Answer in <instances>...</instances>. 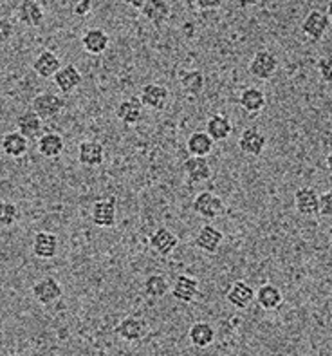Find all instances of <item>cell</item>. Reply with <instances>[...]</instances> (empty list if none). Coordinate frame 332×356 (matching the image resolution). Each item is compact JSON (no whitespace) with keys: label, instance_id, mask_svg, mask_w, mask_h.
I'll use <instances>...</instances> for the list:
<instances>
[{"label":"cell","instance_id":"obj_29","mask_svg":"<svg viewBox=\"0 0 332 356\" xmlns=\"http://www.w3.org/2000/svg\"><path fill=\"white\" fill-rule=\"evenodd\" d=\"M4 154H8L9 158H22L26 156L27 149H29V140H26L20 132H8V134L2 138V143H0Z\"/></svg>","mask_w":332,"mask_h":356},{"label":"cell","instance_id":"obj_22","mask_svg":"<svg viewBox=\"0 0 332 356\" xmlns=\"http://www.w3.org/2000/svg\"><path fill=\"white\" fill-rule=\"evenodd\" d=\"M36 149L47 159L60 158L63 154V149H65V140L60 134H56V132H47V134L38 138Z\"/></svg>","mask_w":332,"mask_h":356},{"label":"cell","instance_id":"obj_14","mask_svg":"<svg viewBox=\"0 0 332 356\" xmlns=\"http://www.w3.org/2000/svg\"><path fill=\"white\" fill-rule=\"evenodd\" d=\"M228 302L237 309H247L255 300V289L251 286L244 282V280H237L229 286L228 293H226Z\"/></svg>","mask_w":332,"mask_h":356},{"label":"cell","instance_id":"obj_16","mask_svg":"<svg viewBox=\"0 0 332 356\" xmlns=\"http://www.w3.org/2000/svg\"><path fill=\"white\" fill-rule=\"evenodd\" d=\"M58 235L53 232H38L33 239V253L38 259H53L58 253Z\"/></svg>","mask_w":332,"mask_h":356},{"label":"cell","instance_id":"obj_38","mask_svg":"<svg viewBox=\"0 0 332 356\" xmlns=\"http://www.w3.org/2000/svg\"><path fill=\"white\" fill-rule=\"evenodd\" d=\"M92 11V2L90 0H81V2H76L74 4V9H72V13L76 15V17H87Z\"/></svg>","mask_w":332,"mask_h":356},{"label":"cell","instance_id":"obj_26","mask_svg":"<svg viewBox=\"0 0 332 356\" xmlns=\"http://www.w3.org/2000/svg\"><path fill=\"white\" fill-rule=\"evenodd\" d=\"M62 69V62L51 51H42L33 62V71L40 78H54V74Z\"/></svg>","mask_w":332,"mask_h":356},{"label":"cell","instance_id":"obj_27","mask_svg":"<svg viewBox=\"0 0 332 356\" xmlns=\"http://www.w3.org/2000/svg\"><path fill=\"white\" fill-rule=\"evenodd\" d=\"M190 342L199 349H206L210 348L211 343L215 342V327L208 322H195V324L190 327Z\"/></svg>","mask_w":332,"mask_h":356},{"label":"cell","instance_id":"obj_36","mask_svg":"<svg viewBox=\"0 0 332 356\" xmlns=\"http://www.w3.org/2000/svg\"><path fill=\"white\" fill-rule=\"evenodd\" d=\"M319 213L325 217H332V190L319 195Z\"/></svg>","mask_w":332,"mask_h":356},{"label":"cell","instance_id":"obj_8","mask_svg":"<svg viewBox=\"0 0 332 356\" xmlns=\"http://www.w3.org/2000/svg\"><path fill=\"white\" fill-rule=\"evenodd\" d=\"M329 24H331V20H329L327 15H325L324 11L315 9V11H310V13L307 15L304 24H301V31H304V35H306L307 38H310L313 42H318L322 40L325 36V33L329 31Z\"/></svg>","mask_w":332,"mask_h":356},{"label":"cell","instance_id":"obj_12","mask_svg":"<svg viewBox=\"0 0 332 356\" xmlns=\"http://www.w3.org/2000/svg\"><path fill=\"white\" fill-rule=\"evenodd\" d=\"M294 208L301 216H316L319 213V195L310 186H301L294 192Z\"/></svg>","mask_w":332,"mask_h":356},{"label":"cell","instance_id":"obj_31","mask_svg":"<svg viewBox=\"0 0 332 356\" xmlns=\"http://www.w3.org/2000/svg\"><path fill=\"white\" fill-rule=\"evenodd\" d=\"M42 127L44 123L33 111H26L17 118V132H20L26 140H33L36 136H40Z\"/></svg>","mask_w":332,"mask_h":356},{"label":"cell","instance_id":"obj_9","mask_svg":"<svg viewBox=\"0 0 332 356\" xmlns=\"http://www.w3.org/2000/svg\"><path fill=\"white\" fill-rule=\"evenodd\" d=\"M78 161L83 167H99L105 161L103 145L94 140H85L78 145Z\"/></svg>","mask_w":332,"mask_h":356},{"label":"cell","instance_id":"obj_32","mask_svg":"<svg viewBox=\"0 0 332 356\" xmlns=\"http://www.w3.org/2000/svg\"><path fill=\"white\" fill-rule=\"evenodd\" d=\"M143 291L150 298H163L170 291V282H168L165 275L153 273V275H149L147 280H144Z\"/></svg>","mask_w":332,"mask_h":356},{"label":"cell","instance_id":"obj_6","mask_svg":"<svg viewBox=\"0 0 332 356\" xmlns=\"http://www.w3.org/2000/svg\"><path fill=\"white\" fill-rule=\"evenodd\" d=\"M265 147H267V138L255 127L244 129L240 138H238V149L242 150V154H246V156L258 158V156H262Z\"/></svg>","mask_w":332,"mask_h":356},{"label":"cell","instance_id":"obj_33","mask_svg":"<svg viewBox=\"0 0 332 356\" xmlns=\"http://www.w3.org/2000/svg\"><path fill=\"white\" fill-rule=\"evenodd\" d=\"M181 89L188 96H199L204 89V76L201 71H186L181 74Z\"/></svg>","mask_w":332,"mask_h":356},{"label":"cell","instance_id":"obj_35","mask_svg":"<svg viewBox=\"0 0 332 356\" xmlns=\"http://www.w3.org/2000/svg\"><path fill=\"white\" fill-rule=\"evenodd\" d=\"M316 69H318L319 78L325 81V83H332V54H325L316 63Z\"/></svg>","mask_w":332,"mask_h":356},{"label":"cell","instance_id":"obj_40","mask_svg":"<svg viewBox=\"0 0 332 356\" xmlns=\"http://www.w3.org/2000/svg\"><path fill=\"white\" fill-rule=\"evenodd\" d=\"M325 165H327L329 172H331V174H332V152L327 154V158H325Z\"/></svg>","mask_w":332,"mask_h":356},{"label":"cell","instance_id":"obj_25","mask_svg":"<svg viewBox=\"0 0 332 356\" xmlns=\"http://www.w3.org/2000/svg\"><path fill=\"white\" fill-rule=\"evenodd\" d=\"M238 104H240V107L247 114H256L264 111L267 99H265V92L262 89H258V87H247L238 96Z\"/></svg>","mask_w":332,"mask_h":356},{"label":"cell","instance_id":"obj_1","mask_svg":"<svg viewBox=\"0 0 332 356\" xmlns=\"http://www.w3.org/2000/svg\"><path fill=\"white\" fill-rule=\"evenodd\" d=\"M90 221L94 222V226H98V228H114L117 221L116 199H98L90 210Z\"/></svg>","mask_w":332,"mask_h":356},{"label":"cell","instance_id":"obj_19","mask_svg":"<svg viewBox=\"0 0 332 356\" xmlns=\"http://www.w3.org/2000/svg\"><path fill=\"white\" fill-rule=\"evenodd\" d=\"M222 241H224V234L219 228H215V226L206 225L199 230L197 237H195V246L202 250V252L215 253L220 248Z\"/></svg>","mask_w":332,"mask_h":356},{"label":"cell","instance_id":"obj_21","mask_svg":"<svg viewBox=\"0 0 332 356\" xmlns=\"http://www.w3.org/2000/svg\"><path fill=\"white\" fill-rule=\"evenodd\" d=\"M255 300L265 312H274L282 306L283 293L274 284H262L255 291Z\"/></svg>","mask_w":332,"mask_h":356},{"label":"cell","instance_id":"obj_7","mask_svg":"<svg viewBox=\"0 0 332 356\" xmlns=\"http://www.w3.org/2000/svg\"><path fill=\"white\" fill-rule=\"evenodd\" d=\"M279 69V58L271 51H258L249 63V72L258 80H269Z\"/></svg>","mask_w":332,"mask_h":356},{"label":"cell","instance_id":"obj_37","mask_svg":"<svg viewBox=\"0 0 332 356\" xmlns=\"http://www.w3.org/2000/svg\"><path fill=\"white\" fill-rule=\"evenodd\" d=\"M13 33H15L13 24L9 22L8 18L0 17V44H6V42L13 36Z\"/></svg>","mask_w":332,"mask_h":356},{"label":"cell","instance_id":"obj_23","mask_svg":"<svg viewBox=\"0 0 332 356\" xmlns=\"http://www.w3.org/2000/svg\"><path fill=\"white\" fill-rule=\"evenodd\" d=\"M18 20L27 27H40L45 20L44 8H42L40 2H35V0H26L20 4L17 13Z\"/></svg>","mask_w":332,"mask_h":356},{"label":"cell","instance_id":"obj_10","mask_svg":"<svg viewBox=\"0 0 332 356\" xmlns=\"http://www.w3.org/2000/svg\"><path fill=\"white\" fill-rule=\"evenodd\" d=\"M168 98H170V90L161 83H147L141 89V104L143 107H149L152 111H163L168 104Z\"/></svg>","mask_w":332,"mask_h":356},{"label":"cell","instance_id":"obj_5","mask_svg":"<svg viewBox=\"0 0 332 356\" xmlns=\"http://www.w3.org/2000/svg\"><path fill=\"white\" fill-rule=\"evenodd\" d=\"M193 210L208 221H213L224 212V203L219 195L211 194V192H201L193 201Z\"/></svg>","mask_w":332,"mask_h":356},{"label":"cell","instance_id":"obj_11","mask_svg":"<svg viewBox=\"0 0 332 356\" xmlns=\"http://www.w3.org/2000/svg\"><path fill=\"white\" fill-rule=\"evenodd\" d=\"M149 244H150V248L158 253V255H161V257H168V255H172V252L177 248L179 239H177V235H175L174 232L168 230V228H163L161 226V228H158V230L150 235Z\"/></svg>","mask_w":332,"mask_h":356},{"label":"cell","instance_id":"obj_2","mask_svg":"<svg viewBox=\"0 0 332 356\" xmlns=\"http://www.w3.org/2000/svg\"><path fill=\"white\" fill-rule=\"evenodd\" d=\"M63 105H65V99L62 96L53 95V92H42L33 99V113L40 118L42 122L53 120L62 113Z\"/></svg>","mask_w":332,"mask_h":356},{"label":"cell","instance_id":"obj_18","mask_svg":"<svg viewBox=\"0 0 332 356\" xmlns=\"http://www.w3.org/2000/svg\"><path fill=\"white\" fill-rule=\"evenodd\" d=\"M108 33L101 27H90L81 36V45L89 54H101L108 49Z\"/></svg>","mask_w":332,"mask_h":356},{"label":"cell","instance_id":"obj_15","mask_svg":"<svg viewBox=\"0 0 332 356\" xmlns=\"http://www.w3.org/2000/svg\"><path fill=\"white\" fill-rule=\"evenodd\" d=\"M172 297L183 304H190L195 300L199 293V282L190 275H179L172 284Z\"/></svg>","mask_w":332,"mask_h":356},{"label":"cell","instance_id":"obj_4","mask_svg":"<svg viewBox=\"0 0 332 356\" xmlns=\"http://www.w3.org/2000/svg\"><path fill=\"white\" fill-rule=\"evenodd\" d=\"M116 333L117 337H122L125 342H140V340L144 339V334L149 333V324H147V321H144L143 316L128 315L117 324Z\"/></svg>","mask_w":332,"mask_h":356},{"label":"cell","instance_id":"obj_20","mask_svg":"<svg viewBox=\"0 0 332 356\" xmlns=\"http://www.w3.org/2000/svg\"><path fill=\"white\" fill-rule=\"evenodd\" d=\"M206 134L215 143L217 141L228 140L229 136L233 134V123H231V120L226 114H213V116L208 118Z\"/></svg>","mask_w":332,"mask_h":356},{"label":"cell","instance_id":"obj_24","mask_svg":"<svg viewBox=\"0 0 332 356\" xmlns=\"http://www.w3.org/2000/svg\"><path fill=\"white\" fill-rule=\"evenodd\" d=\"M183 170L192 183H204L211 177V167L206 158H193L190 156L183 163Z\"/></svg>","mask_w":332,"mask_h":356},{"label":"cell","instance_id":"obj_3","mask_svg":"<svg viewBox=\"0 0 332 356\" xmlns=\"http://www.w3.org/2000/svg\"><path fill=\"white\" fill-rule=\"evenodd\" d=\"M62 295V284L54 277H44L33 286V297L42 306H51V304L58 302Z\"/></svg>","mask_w":332,"mask_h":356},{"label":"cell","instance_id":"obj_28","mask_svg":"<svg viewBox=\"0 0 332 356\" xmlns=\"http://www.w3.org/2000/svg\"><path fill=\"white\" fill-rule=\"evenodd\" d=\"M213 145H215V141L206 134V131H195L193 134H190L188 141H186V149L193 158H206L213 150Z\"/></svg>","mask_w":332,"mask_h":356},{"label":"cell","instance_id":"obj_13","mask_svg":"<svg viewBox=\"0 0 332 356\" xmlns=\"http://www.w3.org/2000/svg\"><path fill=\"white\" fill-rule=\"evenodd\" d=\"M54 86L58 87L60 92L63 95H71L74 90L80 87L81 83V72L78 71L76 65H72V63H67V65H62L56 74H54Z\"/></svg>","mask_w":332,"mask_h":356},{"label":"cell","instance_id":"obj_17","mask_svg":"<svg viewBox=\"0 0 332 356\" xmlns=\"http://www.w3.org/2000/svg\"><path fill=\"white\" fill-rule=\"evenodd\" d=\"M116 116L123 125H138L143 118V104L140 98H126L116 107Z\"/></svg>","mask_w":332,"mask_h":356},{"label":"cell","instance_id":"obj_39","mask_svg":"<svg viewBox=\"0 0 332 356\" xmlns=\"http://www.w3.org/2000/svg\"><path fill=\"white\" fill-rule=\"evenodd\" d=\"M192 6H195V8H201L202 11H206V9H215V8H220L222 6V2L220 0H197V2H192Z\"/></svg>","mask_w":332,"mask_h":356},{"label":"cell","instance_id":"obj_34","mask_svg":"<svg viewBox=\"0 0 332 356\" xmlns=\"http://www.w3.org/2000/svg\"><path fill=\"white\" fill-rule=\"evenodd\" d=\"M18 217H20V212H18L17 204L0 199V228L13 226L18 221Z\"/></svg>","mask_w":332,"mask_h":356},{"label":"cell","instance_id":"obj_30","mask_svg":"<svg viewBox=\"0 0 332 356\" xmlns=\"http://www.w3.org/2000/svg\"><path fill=\"white\" fill-rule=\"evenodd\" d=\"M172 6L168 2H163V0H147L141 9V15H143L149 22L152 24H163L170 18Z\"/></svg>","mask_w":332,"mask_h":356},{"label":"cell","instance_id":"obj_41","mask_svg":"<svg viewBox=\"0 0 332 356\" xmlns=\"http://www.w3.org/2000/svg\"><path fill=\"white\" fill-rule=\"evenodd\" d=\"M329 17V20H332V0L327 4V13H325Z\"/></svg>","mask_w":332,"mask_h":356}]
</instances>
